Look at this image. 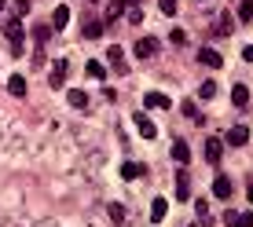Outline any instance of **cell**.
<instances>
[{"mask_svg":"<svg viewBox=\"0 0 253 227\" xmlns=\"http://www.w3.org/2000/svg\"><path fill=\"white\" fill-rule=\"evenodd\" d=\"M216 33H220V37H224V33H231V19H228V15H220V22H216Z\"/></svg>","mask_w":253,"mask_h":227,"instance_id":"28","label":"cell"},{"mask_svg":"<svg viewBox=\"0 0 253 227\" xmlns=\"http://www.w3.org/2000/svg\"><path fill=\"white\" fill-rule=\"evenodd\" d=\"M216 95V81H202L198 84V99H213Z\"/></svg>","mask_w":253,"mask_h":227,"instance_id":"23","label":"cell"},{"mask_svg":"<svg viewBox=\"0 0 253 227\" xmlns=\"http://www.w3.org/2000/svg\"><path fill=\"white\" fill-rule=\"evenodd\" d=\"M231 103H235V107H246V103H250V88H246V84H231Z\"/></svg>","mask_w":253,"mask_h":227,"instance_id":"18","label":"cell"},{"mask_svg":"<svg viewBox=\"0 0 253 227\" xmlns=\"http://www.w3.org/2000/svg\"><path fill=\"white\" fill-rule=\"evenodd\" d=\"M231 190H235L231 176H224V172H220V176L213 180V194H216V198H231Z\"/></svg>","mask_w":253,"mask_h":227,"instance_id":"6","label":"cell"},{"mask_svg":"<svg viewBox=\"0 0 253 227\" xmlns=\"http://www.w3.org/2000/svg\"><path fill=\"white\" fill-rule=\"evenodd\" d=\"M246 139H250V128L246 125H231L228 136H224V143H228V147H246Z\"/></svg>","mask_w":253,"mask_h":227,"instance_id":"3","label":"cell"},{"mask_svg":"<svg viewBox=\"0 0 253 227\" xmlns=\"http://www.w3.org/2000/svg\"><path fill=\"white\" fill-rule=\"evenodd\" d=\"M15 15H19V19H22V15H30V0H15Z\"/></svg>","mask_w":253,"mask_h":227,"instance_id":"29","label":"cell"},{"mask_svg":"<svg viewBox=\"0 0 253 227\" xmlns=\"http://www.w3.org/2000/svg\"><path fill=\"white\" fill-rule=\"evenodd\" d=\"M66 103L74 110H84V107H88V92H84V88H70L66 92Z\"/></svg>","mask_w":253,"mask_h":227,"instance_id":"9","label":"cell"},{"mask_svg":"<svg viewBox=\"0 0 253 227\" xmlns=\"http://www.w3.org/2000/svg\"><path fill=\"white\" fill-rule=\"evenodd\" d=\"M0 11H4V0H0Z\"/></svg>","mask_w":253,"mask_h":227,"instance_id":"36","label":"cell"},{"mask_svg":"<svg viewBox=\"0 0 253 227\" xmlns=\"http://www.w3.org/2000/svg\"><path fill=\"white\" fill-rule=\"evenodd\" d=\"M66 70H70V63H66V59H59V63L51 66V84H55V88L66 81Z\"/></svg>","mask_w":253,"mask_h":227,"instance_id":"19","label":"cell"},{"mask_svg":"<svg viewBox=\"0 0 253 227\" xmlns=\"http://www.w3.org/2000/svg\"><path fill=\"white\" fill-rule=\"evenodd\" d=\"M195 213H198V220H206V224H209V205H206V202H198V205H195Z\"/></svg>","mask_w":253,"mask_h":227,"instance_id":"32","label":"cell"},{"mask_svg":"<svg viewBox=\"0 0 253 227\" xmlns=\"http://www.w3.org/2000/svg\"><path fill=\"white\" fill-rule=\"evenodd\" d=\"M125 4H136V0H125Z\"/></svg>","mask_w":253,"mask_h":227,"instance_id":"37","label":"cell"},{"mask_svg":"<svg viewBox=\"0 0 253 227\" xmlns=\"http://www.w3.org/2000/svg\"><path fill=\"white\" fill-rule=\"evenodd\" d=\"M187 190H191V176L184 172V165H180V172H176V202H187Z\"/></svg>","mask_w":253,"mask_h":227,"instance_id":"12","label":"cell"},{"mask_svg":"<svg viewBox=\"0 0 253 227\" xmlns=\"http://www.w3.org/2000/svg\"><path fill=\"white\" fill-rule=\"evenodd\" d=\"M125 0H110L107 4V22H118V19H125Z\"/></svg>","mask_w":253,"mask_h":227,"instance_id":"15","label":"cell"},{"mask_svg":"<svg viewBox=\"0 0 253 227\" xmlns=\"http://www.w3.org/2000/svg\"><path fill=\"white\" fill-rule=\"evenodd\" d=\"M250 202H253V183H250Z\"/></svg>","mask_w":253,"mask_h":227,"instance_id":"35","label":"cell"},{"mask_svg":"<svg viewBox=\"0 0 253 227\" xmlns=\"http://www.w3.org/2000/svg\"><path fill=\"white\" fill-rule=\"evenodd\" d=\"M147 107H151V110H169L172 107V99H169V95H162V92H147Z\"/></svg>","mask_w":253,"mask_h":227,"instance_id":"10","label":"cell"},{"mask_svg":"<svg viewBox=\"0 0 253 227\" xmlns=\"http://www.w3.org/2000/svg\"><path fill=\"white\" fill-rule=\"evenodd\" d=\"M220 154H224V139H216V136H209L206 139V161H220Z\"/></svg>","mask_w":253,"mask_h":227,"instance_id":"5","label":"cell"},{"mask_svg":"<svg viewBox=\"0 0 253 227\" xmlns=\"http://www.w3.org/2000/svg\"><path fill=\"white\" fill-rule=\"evenodd\" d=\"M107 59H110V66H114V74H125V70H128V66H125V59H121V48H110V51H107Z\"/></svg>","mask_w":253,"mask_h":227,"instance_id":"20","label":"cell"},{"mask_svg":"<svg viewBox=\"0 0 253 227\" xmlns=\"http://www.w3.org/2000/svg\"><path fill=\"white\" fill-rule=\"evenodd\" d=\"M125 19L132 22V26H139V22H143V11H139L136 4H128V7H125Z\"/></svg>","mask_w":253,"mask_h":227,"instance_id":"25","label":"cell"},{"mask_svg":"<svg viewBox=\"0 0 253 227\" xmlns=\"http://www.w3.org/2000/svg\"><path fill=\"white\" fill-rule=\"evenodd\" d=\"M235 227H253V213H239V220H235Z\"/></svg>","mask_w":253,"mask_h":227,"instance_id":"30","label":"cell"},{"mask_svg":"<svg viewBox=\"0 0 253 227\" xmlns=\"http://www.w3.org/2000/svg\"><path fill=\"white\" fill-rule=\"evenodd\" d=\"M158 48H162V44H158V40H154V37H139L132 51H136L139 59H154V55H158Z\"/></svg>","mask_w":253,"mask_h":227,"instance_id":"2","label":"cell"},{"mask_svg":"<svg viewBox=\"0 0 253 227\" xmlns=\"http://www.w3.org/2000/svg\"><path fill=\"white\" fill-rule=\"evenodd\" d=\"M136 128H139V136H143V139H154V136H158V128H154V121L147 117V114H136Z\"/></svg>","mask_w":253,"mask_h":227,"instance_id":"7","label":"cell"},{"mask_svg":"<svg viewBox=\"0 0 253 227\" xmlns=\"http://www.w3.org/2000/svg\"><path fill=\"white\" fill-rule=\"evenodd\" d=\"M176 7H180V0H158V11L162 15H176Z\"/></svg>","mask_w":253,"mask_h":227,"instance_id":"27","label":"cell"},{"mask_svg":"<svg viewBox=\"0 0 253 227\" xmlns=\"http://www.w3.org/2000/svg\"><path fill=\"white\" fill-rule=\"evenodd\" d=\"M198 63H206V66L220 70V66H224V55H220V51H213V48H202V51H198Z\"/></svg>","mask_w":253,"mask_h":227,"instance_id":"8","label":"cell"},{"mask_svg":"<svg viewBox=\"0 0 253 227\" xmlns=\"http://www.w3.org/2000/svg\"><path fill=\"white\" fill-rule=\"evenodd\" d=\"M84 40H99L103 33H107V22H99V19H84Z\"/></svg>","mask_w":253,"mask_h":227,"instance_id":"4","label":"cell"},{"mask_svg":"<svg viewBox=\"0 0 253 227\" xmlns=\"http://www.w3.org/2000/svg\"><path fill=\"white\" fill-rule=\"evenodd\" d=\"M66 22H70V7H66V4H59L55 11H51V30H63Z\"/></svg>","mask_w":253,"mask_h":227,"instance_id":"17","label":"cell"},{"mask_svg":"<svg viewBox=\"0 0 253 227\" xmlns=\"http://www.w3.org/2000/svg\"><path fill=\"white\" fill-rule=\"evenodd\" d=\"M172 161H176V165H187L191 161V147L184 143V139H172Z\"/></svg>","mask_w":253,"mask_h":227,"instance_id":"11","label":"cell"},{"mask_svg":"<svg viewBox=\"0 0 253 227\" xmlns=\"http://www.w3.org/2000/svg\"><path fill=\"white\" fill-rule=\"evenodd\" d=\"M239 19H242V22L253 19V0H239Z\"/></svg>","mask_w":253,"mask_h":227,"instance_id":"24","label":"cell"},{"mask_svg":"<svg viewBox=\"0 0 253 227\" xmlns=\"http://www.w3.org/2000/svg\"><path fill=\"white\" fill-rule=\"evenodd\" d=\"M4 37L11 40V51H15V55H22V40H26V30H22V22H19V19H7V22H4Z\"/></svg>","mask_w":253,"mask_h":227,"instance_id":"1","label":"cell"},{"mask_svg":"<svg viewBox=\"0 0 253 227\" xmlns=\"http://www.w3.org/2000/svg\"><path fill=\"white\" fill-rule=\"evenodd\" d=\"M165 213H169V202H165V198H154L151 202V224H162Z\"/></svg>","mask_w":253,"mask_h":227,"instance_id":"14","label":"cell"},{"mask_svg":"<svg viewBox=\"0 0 253 227\" xmlns=\"http://www.w3.org/2000/svg\"><path fill=\"white\" fill-rule=\"evenodd\" d=\"M180 110H184V117H191V121H202V117H198V103L195 99H184V103H180Z\"/></svg>","mask_w":253,"mask_h":227,"instance_id":"22","label":"cell"},{"mask_svg":"<svg viewBox=\"0 0 253 227\" xmlns=\"http://www.w3.org/2000/svg\"><path fill=\"white\" fill-rule=\"evenodd\" d=\"M235 220H239V213H235V209H228V213H224V224L235 227Z\"/></svg>","mask_w":253,"mask_h":227,"instance_id":"33","label":"cell"},{"mask_svg":"<svg viewBox=\"0 0 253 227\" xmlns=\"http://www.w3.org/2000/svg\"><path fill=\"white\" fill-rule=\"evenodd\" d=\"M84 70H88V77H95V81H103V77H107V66H103L99 59H88V66H84Z\"/></svg>","mask_w":253,"mask_h":227,"instance_id":"21","label":"cell"},{"mask_svg":"<svg viewBox=\"0 0 253 227\" xmlns=\"http://www.w3.org/2000/svg\"><path fill=\"white\" fill-rule=\"evenodd\" d=\"M33 37H37V44H48V37H51V26H33Z\"/></svg>","mask_w":253,"mask_h":227,"instance_id":"26","label":"cell"},{"mask_svg":"<svg viewBox=\"0 0 253 227\" xmlns=\"http://www.w3.org/2000/svg\"><path fill=\"white\" fill-rule=\"evenodd\" d=\"M242 59H246V63H253V44H250L246 51H242Z\"/></svg>","mask_w":253,"mask_h":227,"instance_id":"34","label":"cell"},{"mask_svg":"<svg viewBox=\"0 0 253 227\" xmlns=\"http://www.w3.org/2000/svg\"><path fill=\"white\" fill-rule=\"evenodd\" d=\"M7 92H11L15 99H22V95H26V77L22 74H11V77H7Z\"/></svg>","mask_w":253,"mask_h":227,"instance_id":"13","label":"cell"},{"mask_svg":"<svg viewBox=\"0 0 253 227\" xmlns=\"http://www.w3.org/2000/svg\"><path fill=\"white\" fill-rule=\"evenodd\" d=\"M110 220L121 224V220H125V209H121V205H110Z\"/></svg>","mask_w":253,"mask_h":227,"instance_id":"31","label":"cell"},{"mask_svg":"<svg viewBox=\"0 0 253 227\" xmlns=\"http://www.w3.org/2000/svg\"><path fill=\"white\" fill-rule=\"evenodd\" d=\"M143 165H139V161H125V165H121V180H139V176H143Z\"/></svg>","mask_w":253,"mask_h":227,"instance_id":"16","label":"cell"}]
</instances>
